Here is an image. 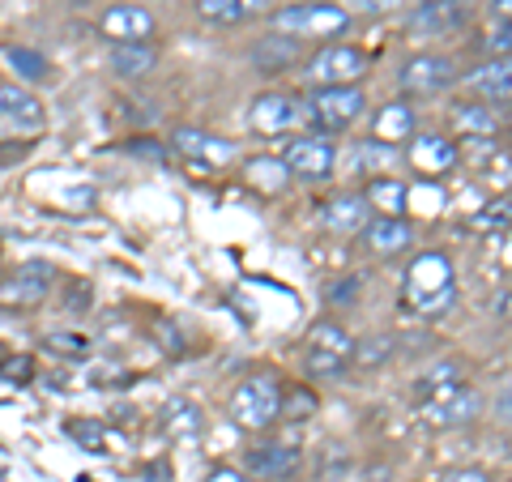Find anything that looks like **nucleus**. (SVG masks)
Here are the masks:
<instances>
[{
	"mask_svg": "<svg viewBox=\"0 0 512 482\" xmlns=\"http://www.w3.org/2000/svg\"><path fill=\"white\" fill-rule=\"evenodd\" d=\"M483 414V397H478L466 376H461L457 363H440L423 372L419 380V419L436 431H448V427H466Z\"/></svg>",
	"mask_w": 512,
	"mask_h": 482,
	"instance_id": "obj_1",
	"label": "nucleus"
},
{
	"mask_svg": "<svg viewBox=\"0 0 512 482\" xmlns=\"http://www.w3.org/2000/svg\"><path fill=\"white\" fill-rule=\"evenodd\" d=\"M457 303V278L444 252H427L410 265L402 286V308L414 316H444Z\"/></svg>",
	"mask_w": 512,
	"mask_h": 482,
	"instance_id": "obj_2",
	"label": "nucleus"
},
{
	"mask_svg": "<svg viewBox=\"0 0 512 482\" xmlns=\"http://www.w3.org/2000/svg\"><path fill=\"white\" fill-rule=\"evenodd\" d=\"M350 26V13L329 0H299V5H282L274 13V30L291 39H333Z\"/></svg>",
	"mask_w": 512,
	"mask_h": 482,
	"instance_id": "obj_3",
	"label": "nucleus"
},
{
	"mask_svg": "<svg viewBox=\"0 0 512 482\" xmlns=\"http://www.w3.org/2000/svg\"><path fill=\"white\" fill-rule=\"evenodd\" d=\"M350 355H355V337L333 320H320L308 333V350H303V367L312 380H338L350 372Z\"/></svg>",
	"mask_w": 512,
	"mask_h": 482,
	"instance_id": "obj_4",
	"label": "nucleus"
},
{
	"mask_svg": "<svg viewBox=\"0 0 512 482\" xmlns=\"http://www.w3.org/2000/svg\"><path fill=\"white\" fill-rule=\"evenodd\" d=\"M231 419L239 431H265L282 419V389L274 376H248L231 397Z\"/></svg>",
	"mask_w": 512,
	"mask_h": 482,
	"instance_id": "obj_5",
	"label": "nucleus"
},
{
	"mask_svg": "<svg viewBox=\"0 0 512 482\" xmlns=\"http://www.w3.org/2000/svg\"><path fill=\"white\" fill-rule=\"evenodd\" d=\"M308 120H312L308 99H299V94H278V90L256 94L252 111H248V124L265 137H282V133H291V128H303Z\"/></svg>",
	"mask_w": 512,
	"mask_h": 482,
	"instance_id": "obj_6",
	"label": "nucleus"
},
{
	"mask_svg": "<svg viewBox=\"0 0 512 482\" xmlns=\"http://www.w3.org/2000/svg\"><path fill=\"white\" fill-rule=\"evenodd\" d=\"M457 64L448 60V56H410L402 64V73H397V86H402V94H410V99H431V94H440L457 82Z\"/></svg>",
	"mask_w": 512,
	"mask_h": 482,
	"instance_id": "obj_7",
	"label": "nucleus"
},
{
	"mask_svg": "<svg viewBox=\"0 0 512 482\" xmlns=\"http://www.w3.org/2000/svg\"><path fill=\"white\" fill-rule=\"evenodd\" d=\"M363 107H367V99L359 86H329L308 99V116H312V124L325 128V133H338V128H350L363 116Z\"/></svg>",
	"mask_w": 512,
	"mask_h": 482,
	"instance_id": "obj_8",
	"label": "nucleus"
},
{
	"mask_svg": "<svg viewBox=\"0 0 512 482\" xmlns=\"http://www.w3.org/2000/svg\"><path fill=\"white\" fill-rule=\"evenodd\" d=\"M52 278L56 269L47 261H26L0 278V308H39V303L52 295Z\"/></svg>",
	"mask_w": 512,
	"mask_h": 482,
	"instance_id": "obj_9",
	"label": "nucleus"
},
{
	"mask_svg": "<svg viewBox=\"0 0 512 482\" xmlns=\"http://www.w3.org/2000/svg\"><path fill=\"white\" fill-rule=\"evenodd\" d=\"M367 69L363 52H355V47L346 43H329L320 47V52L308 60V77L316 82V90H329V86H355L359 77Z\"/></svg>",
	"mask_w": 512,
	"mask_h": 482,
	"instance_id": "obj_10",
	"label": "nucleus"
},
{
	"mask_svg": "<svg viewBox=\"0 0 512 482\" xmlns=\"http://www.w3.org/2000/svg\"><path fill=\"white\" fill-rule=\"evenodd\" d=\"M470 22V9L461 0H423L419 9L406 18V30L419 39H448Z\"/></svg>",
	"mask_w": 512,
	"mask_h": 482,
	"instance_id": "obj_11",
	"label": "nucleus"
},
{
	"mask_svg": "<svg viewBox=\"0 0 512 482\" xmlns=\"http://www.w3.org/2000/svg\"><path fill=\"white\" fill-rule=\"evenodd\" d=\"M333 163H338V150H333L329 137H295L282 154V167L299 180H325Z\"/></svg>",
	"mask_w": 512,
	"mask_h": 482,
	"instance_id": "obj_12",
	"label": "nucleus"
},
{
	"mask_svg": "<svg viewBox=\"0 0 512 482\" xmlns=\"http://www.w3.org/2000/svg\"><path fill=\"white\" fill-rule=\"evenodd\" d=\"M171 146L180 150L188 163H197V167H227L231 158H235V146L231 141H222L214 133H205V128H175L171 133Z\"/></svg>",
	"mask_w": 512,
	"mask_h": 482,
	"instance_id": "obj_13",
	"label": "nucleus"
},
{
	"mask_svg": "<svg viewBox=\"0 0 512 482\" xmlns=\"http://www.w3.org/2000/svg\"><path fill=\"white\" fill-rule=\"evenodd\" d=\"M0 124L18 128V133H35V128L47 124L43 103L18 82H0Z\"/></svg>",
	"mask_w": 512,
	"mask_h": 482,
	"instance_id": "obj_14",
	"label": "nucleus"
},
{
	"mask_svg": "<svg viewBox=\"0 0 512 482\" xmlns=\"http://www.w3.org/2000/svg\"><path fill=\"white\" fill-rule=\"evenodd\" d=\"M372 218L376 214H372V205L363 201V192H338V197H329L320 205V222L338 235H359V231H367Z\"/></svg>",
	"mask_w": 512,
	"mask_h": 482,
	"instance_id": "obj_15",
	"label": "nucleus"
},
{
	"mask_svg": "<svg viewBox=\"0 0 512 482\" xmlns=\"http://www.w3.org/2000/svg\"><path fill=\"white\" fill-rule=\"evenodd\" d=\"M461 86L470 94L487 103H508L512 99V56H495V60H483L478 69H470L461 77Z\"/></svg>",
	"mask_w": 512,
	"mask_h": 482,
	"instance_id": "obj_16",
	"label": "nucleus"
},
{
	"mask_svg": "<svg viewBox=\"0 0 512 482\" xmlns=\"http://www.w3.org/2000/svg\"><path fill=\"white\" fill-rule=\"evenodd\" d=\"M103 35L111 39V43H146L150 35H154V13L150 9H141V5H111L107 13H103Z\"/></svg>",
	"mask_w": 512,
	"mask_h": 482,
	"instance_id": "obj_17",
	"label": "nucleus"
},
{
	"mask_svg": "<svg viewBox=\"0 0 512 482\" xmlns=\"http://www.w3.org/2000/svg\"><path fill=\"white\" fill-rule=\"evenodd\" d=\"M244 470L256 478H269V482H282L299 470V448L295 444H256L244 453Z\"/></svg>",
	"mask_w": 512,
	"mask_h": 482,
	"instance_id": "obj_18",
	"label": "nucleus"
},
{
	"mask_svg": "<svg viewBox=\"0 0 512 482\" xmlns=\"http://www.w3.org/2000/svg\"><path fill=\"white\" fill-rule=\"evenodd\" d=\"M363 235H367V248H372L376 256H402L410 248V239H414L406 218H372Z\"/></svg>",
	"mask_w": 512,
	"mask_h": 482,
	"instance_id": "obj_19",
	"label": "nucleus"
},
{
	"mask_svg": "<svg viewBox=\"0 0 512 482\" xmlns=\"http://www.w3.org/2000/svg\"><path fill=\"white\" fill-rule=\"evenodd\" d=\"M410 163L419 171H427V175H440L448 167H457V146L448 137H436V133L414 137L410 141Z\"/></svg>",
	"mask_w": 512,
	"mask_h": 482,
	"instance_id": "obj_20",
	"label": "nucleus"
},
{
	"mask_svg": "<svg viewBox=\"0 0 512 482\" xmlns=\"http://www.w3.org/2000/svg\"><path fill=\"white\" fill-rule=\"evenodd\" d=\"M406 197H410L406 184H402V180H389V175H376V180L363 188V201L372 205L376 218H402Z\"/></svg>",
	"mask_w": 512,
	"mask_h": 482,
	"instance_id": "obj_21",
	"label": "nucleus"
},
{
	"mask_svg": "<svg viewBox=\"0 0 512 482\" xmlns=\"http://www.w3.org/2000/svg\"><path fill=\"white\" fill-rule=\"evenodd\" d=\"M192 9L214 26H239L265 9V0H192Z\"/></svg>",
	"mask_w": 512,
	"mask_h": 482,
	"instance_id": "obj_22",
	"label": "nucleus"
},
{
	"mask_svg": "<svg viewBox=\"0 0 512 482\" xmlns=\"http://www.w3.org/2000/svg\"><path fill=\"white\" fill-rule=\"evenodd\" d=\"M154 64H158V52L150 43H116L111 47V69H116L120 77H128V82L154 73Z\"/></svg>",
	"mask_w": 512,
	"mask_h": 482,
	"instance_id": "obj_23",
	"label": "nucleus"
},
{
	"mask_svg": "<svg viewBox=\"0 0 512 482\" xmlns=\"http://www.w3.org/2000/svg\"><path fill=\"white\" fill-rule=\"evenodd\" d=\"M252 60H256V69H265V73H282L299 60V43L286 35H265L252 47Z\"/></svg>",
	"mask_w": 512,
	"mask_h": 482,
	"instance_id": "obj_24",
	"label": "nucleus"
},
{
	"mask_svg": "<svg viewBox=\"0 0 512 482\" xmlns=\"http://www.w3.org/2000/svg\"><path fill=\"white\" fill-rule=\"evenodd\" d=\"M453 124L461 128V133H470L474 141H487V137H495V128H500V116L483 103H466V107L453 111Z\"/></svg>",
	"mask_w": 512,
	"mask_h": 482,
	"instance_id": "obj_25",
	"label": "nucleus"
},
{
	"mask_svg": "<svg viewBox=\"0 0 512 482\" xmlns=\"http://www.w3.org/2000/svg\"><path fill=\"white\" fill-rule=\"evenodd\" d=\"M163 431L167 436H175V440H184V436H197L201 431V410L192 406V401H167L163 406Z\"/></svg>",
	"mask_w": 512,
	"mask_h": 482,
	"instance_id": "obj_26",
	"label": "nucleus"
},
{
	"mask_svg": "<svg viewBox=\"0 0 512 482\" xmlns=\"http://www.w3.org/2000/svg\"><path fill=\"white\" fill-rule=\"evenodd\" d=\"M410 133H414V116H410L406 103H389L376 116V137L384 141V146H393V141H406Z\"/></svg>",
	"mask_w": 512,
	"mask_h": 482,
	"instance_id": "obj_27",
	"label": "nucleus"
},
{
	"mask_svg": "<svg viewBox=\"0 0 512 482\" xmlns=\"http://www.w3.org/2000/svg\"><path fill=\"white\" fill-rule=\"evenodd\" d=\"M9 64H13V73L22 77V82H43L47 77V56L35 52V47H9Z\"/></svg>",
	"mask_w": 512,
	"mask_h": 482,
	"instance_id": "obj_28",
	"label": "nucleus"
},
{
	"mask_svg": "<svg viewBox=\"0 0 512 482\" xmlns=\"http://www.w3.org/2000/svg\"><path fill=\"white\" fill-rule=\"evenodd\" d=\"M393 346H397V337H389V333L372 337V342H355V355H350V367H380L384 359L393 355Z\"/></svg>",
	"mask_w": 512,
	"mask_h": 482,
	"instance_id": "obj_29",
	"label": "nucleus"
},
{
	"mask_svg": "<svg viewBox=\"0 0 512 482\" xmlns=\"http://www.w3.org/2000/svg\"><path fill=\"white\" fill-rule=\"evenodd\" d=\"M64 431H69L82 448H90V453H107V427L99 419H69Z\"/></svg>",
	"mask_w": 512,
	"mask_h": 482,
	"instance_id": "obj_30",
	"label": "nucleus"
},
{
	"mask_svg": "<svg viewBox=\"0 0 512 482\" xmlns=\"http://www.w3.org/2000/svg\"><path fill=\"white\" fill-rule=\"evenodd\" d=\"M43 346L60 359H90V337H82V333H47Z\"/></svg>",
	"mask_w": 512,
	"mask_h": 482,
	"instance_id": "obj_31",
	"label": "nucleus"
},
{
	"mask_svg": "<svg viewBox=\"0 0 512 482\" xmlns=\"http://www.w3.org/2000/svg\"><path fill=\"white\" fill-rule=\"evenodd\" d=\"M282 158H256V163L248 167V175H252V184H261L265 192H278L282 188ZM291 175V171H286Z\"/></svg>",
	"mask_w": 512,
	"mask_h": 482,
	"instance_id": "obj_32",
	"label": "nucleus"
},
{
	"mask_svg": "<svg viewBox=\"0 0 512 482\" xmlns=\"http://www.w3.org/2000/svg\"><path fill=\"white\" fill-rule=\"evenodd\" d=\"M30 376H35L30 355H0V380L5 384H30Z\"/></svg>",
	"mask_w": 512,
	"mask_h": 482,
	"instance_id": "obj_33",
	"label": "nucleus"
},
{
	"mask_svg": "<svg viewBox=\"0 0 512 482\" xmlns=\"http://www.w3.org/2000/svg\"><path fill=\"white\" fill-rule=\"evenodd\" d=\"M483 52L495 56H512V22H495L487 35H483Z\"/></svg>",
	"mask_w": 512,
	"mask_h": 482,
	"instance_id": "obj_34",
	"label": "nucleus"
},
{
	"mask_svg": "<svg viewBox=\"0 0 512 482\" xmlns=\"http://www.w3.org/2000/svg\"><path fill=\"white\" fill-rule=\"evenodd\" d=\"M282 410H286V419L299 423V419H308V414H316V397H312L308 389H295L291 397L282 401Z\"/></svg>",
	"mask_w": 512,
	"mask_h": 482,
	"instance_id": "obj_35",
	"label": "nucleus"
},
{
	"mask_svg": "<svg viewBox=\"0 0 512 482\" xmlns=\"http://www.w3.org/2000/svg\"><path fill=\"white\" fill-rule=\"evenodd\" d=\"M491 414H495V423L512 427V380H504V389L495 393V401H491Z\"/></svg>",
	"mask_w": 512,
	"mask_h": 482,
	"instance_id": "obj_36",
	"label": "nucleus"
},
{
	"mask_svg": "<svg viewBox=\"0 0 512 482\" xmlns=\"http://www.w3.org/2000/svg\"><path fill=\"white\" fill-rule=\"evenodd\" d=\"M402 0H355V9L367 13V18H380V13H393Z\"/></svg>",
	"mask_w": 512,
	"mask_h": 482,
	"instance_id": "obj_37",
	"label": "nucleus"
},
{
	"mask_svg": "<svg viewBox=\"0 0 512 482\" xmlns=\"http://www.w3.org/2000/svg\"><path fill=\"white\" fill-rule=\"evenodd\" d=\"M30 146H35V141H13V146H0V163H18V158L30 154Z\"/></svg>",
	"mask_w": 512,
	"mask_h": 482,
	"instance_id": "obj_38",
	"label": "nucleus"
},
{
	"mask_svg": "<svg viewBox=\"0 0 512 482\" xmlns=\"http://www.w3.org/2000/svg\"><path fill=\"white\" fill-rule=\"evenodd\" d=\"M444 482H487L483 470H453V474H444Z\"/></svg>",
	"mask_w": 512,
	"mask_h": 482,
	"instance_id": "obj_39",
	"label": "nucleus"
},
{
	"mask_svg": "<svg viewBox=\"0 0 512 482\" xmlns=\"http://www.w3.org/2000/svg\"><path fill=\"white\" fill-rule=\"evenodd\" d=\"M491 18L495 22H512V0H491Z\"/></svg>",
	"mask_w": 512,
	"mask_h": 482,
	"instance_id": "obj_40",
	"label": "nucleus"
},
{
	"mask_svg": "<svg viewBox=\"0 0 512 482\" xmlns=\"http://www.w3.org/2000/svg\"><path fill=\"white\" fill-rule=\"evenodd\" d=\"M210 482H244V478H239L235 470H218V474H210Z\"/></svg>",
	"mask_w": 512,
	"mask_h": 482,
	"instance_id": "obj_41",
	"label": "nucleus"
},
{
	"mask_svg": "<svg viewBox=\"0 0 512 482\" xmlns=\"http://www.w3.org/2000/svg\"><path fill=\"white\" fill-rule=\"evenodd\" d=\"M508 457H512V440H508Z\"/></svg>",
	"mask_w": 512,
	"mask_h": 482,
	"instance_id": "obj_42",
	"label": "nucleus"
}]
</instances>
